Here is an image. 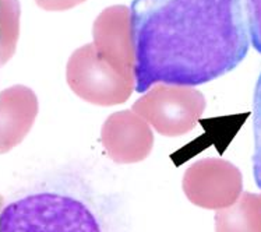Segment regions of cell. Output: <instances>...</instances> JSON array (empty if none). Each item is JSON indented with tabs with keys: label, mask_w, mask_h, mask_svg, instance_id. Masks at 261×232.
I'll return each instance as SVG.
<instances>
[{
	"label": "cell",
	"mask_w": 261,
	"mask_h": 232,
	"mask_svg": "<svg viewBox=\"0 0 261 232\" xmlns=\"http://www.w3.org/2000/svg\"><path fill=\"white\" fill-rule=\"evenodd\" d=\"M39 7L48 11H63L84 3L86 0H35Z\"/></svg>",
	"instance_id": "11"
},
{
	"label": "cell",
	"mask_w": 261,
	"mask_h": 232,
	"mask_svg": "<svg viewBox=\"0 0 261 232\" xmlns=\"http://www.w3.org/2000/svg\"><path fill=\"white\" fill-rule=\"evenodd\" d=\"M242 173L233 164L218 158L194 162L183 176V190L193 204L208 210L229 207L242 194Z\"/></svg>",
	"instance_id": "5"
},
{
	"label": "cell",
	"mask_w": 261,
	"mask_h": 232,
	"mask_svg": "<svg viewBox=\"0 0 261 232\" xmlns=\"http://www.w3.org/2000/svg\"><path fill=\"white\" fill-rule=\"evenodd\" d=\"M204 108L203 94L192 87L155 84L136 101L133 112L161 135L176 137L194 129Z\"/></svg>",
	"instance_id": "3"
},
{
	"label": "cell",
	"mask_w": 261,
	"mask_h": 232,
	"mask_svg": "<svg viewBox=\"0 0 261 232\" xmlns=\"http://www.w3.org/2000/svg\"><path fill=\"white\" fill-rule=\"evenodd\" d=\"M98 56L127 80L134 81V49L130 25V9L112 6L96 17L92 28Z\"/></svg>",
	"instance_id": "6"
},
{
	"label": "cell",
	"mask_w": 261,
	"mask_h": 232,
	"mask_svg": "<svg viewBox=\"0 0 261 232\" xmlns=\"http://www.w3.org/2000/svg\"><path fill=\"white\" fill-rule=\"evenodd\" d=\"M101 141L105 151L117 164H134L149 156L154 146L152 130L133 111H122L107 119Z\"/></svg>",
	"instance_id": "7"
},
{
	"label": "cell",
	"mask_w": 261,
	"mask_h": 232,
	"mask_svg": "<svg viewBox=\"0 0 261 232\" xmlns=\"http://www.w3.org/2000/svg\"><path fill=\"white\" fill-rule=\"evenodd\" d=\"M247 31L253 46L261 54V0H243Z\"/></svg>",
	"instance_id": "10"
},
{
	"label": "cell",
	"mask_w": 261,
	"mask_h": 232,
	"mask_svg": "<svg viewBox=\"0 0 261 232\" xmlns=\"http://www.w3.org/2000/svg\"><path fill=\"white\" fill-rule=\"evenodd\" d=\"M134 90L193 87L229 73L249 50L243 0H133Z\"/></svg>",
	"instance_id": "1"
},
{
	"label": "cell",
	"mask_w": 261,
	"mask_h": 232,
	"mask_svg": "<svg viewBox=\"0 0 261 232\" xmlns=\"http://www.w3.org/2000/svg\"><path fill=\"white\" fill-rule=\"evenodd\" d=\"M66 79L75 95L101 107L127 101L134 84L98 56L94 43H87L70 56Z\"/></svg>",
	"instance_id": "4"
},
{
	"label": "cell",
	"mask_w": 261,
	"mask_h": 232,
	"mask_svg": "<svg viewBox=\"0 0 261 232\" xmlns=\"http://www.w3.org/2000/svg\"><path fill=\"white\" fill-rule=\"evenodd\" d=\"M260 196H261V194H260Z\"/></svg>",
	"instance_id": "12"
},
{
	"label": "cell",
	"mask_w": 261,
	"mask_h": 232,
	"mask_svg": "<svg viewBox=\"0 0 261 232\" xmlns=\"http://www.w3.org/2000/svg\"><path fill=\"white\" fill-rule=\"evenodd\" d=\"M253 126H254V154L253 173L257 186L261 189V74L258 77L253 99Z\"/></svg>",
	"instance_id": "9"
},
{
	"label": "cell",
	"mask_w": 261,
	"mask_h": 232,
	"mask_svg": "<svg viewBox=\"0 0 261 232\" xmlns=\"http://www.w3.org/2000/svg\"><path fill=\"white\" fill-rule=\"evenodd\" d=\"M215 232H261V196L242 193L233 204L217 211Z\"/></svg>",
	"instance_id": "8"
},
{
	"label": "cell",
	"mask_w": 261,
	"mask_h": 232,
	"mask_svg": "<svg viewBox=\"0 0 261 232\" xmlns=\"http://www.w3.org/2000/svg\"><path fill=\"white\" fill-rule=\"evenodd\" d=\"M0 232H102L83 201L59 193H34L0 213Z\"/></svg>",
	"instance_id": "2"
}]
</instances>
